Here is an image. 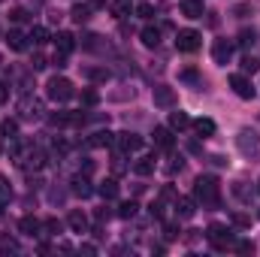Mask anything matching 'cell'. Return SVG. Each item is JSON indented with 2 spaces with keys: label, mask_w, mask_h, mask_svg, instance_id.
<instances>
[{
  "label": "cell",
  "mask_w": 260,
  "mask_h": 257,
  "mask_svg": "<svg viewBox=\"0 0 260 257\" xmlns=\"http://www.w3.org/2000/svg\"><path fill=\"white\" fill-rule=\"evenodd\" d=\"M179 79H182V82H191V85H200V73H197V70H182Z\"/></svg>",
  "instance_id": "d590c367"
},
{
  "label": "cell",
  "mask_w": 260,
  "mask_h": 257,
  "mask_svg": "<svg viewBox=\"0 0 260 257\" xmlns=\"http://www.w3.org/2000/svg\"><path fill=\"white\" fill-rule=\"evenodd\" d=\"M6 46H9V49H12V52H24V49H27V46H30V37H27V34H21V30H15V27H12V30H9V34H6Z\"/></svg>",
  "instance_id": "5bb4252c"
},
{
  "label": "cell",
  "mask_w": 260,
  "mask_h": 257,
  "mask_svg": "<svg viewBox=\"0 0 260 257\" xmlns=\"http://www.w3.org/2000/svg\"><path fill=\"white\" fill-rule=\"evenodd\" d=\"M85 76H88L91 82H109V79H112V73H109L106 67H88Z\"/></svg>",
  "instance_id": "cb8c5ba5"
},
{
  "label": "cell",
  "mask_w": 260,
  "mask_h": 257,
  "mask_svg": "<svg viewBox=\"0 0 260 257\" xmlns=\"http://www.w3.org/2000/svg\"><path fill=\"white\" fill-rule=\"evenodd\" d=\"M70 185H73V188H70V191L76 194V197H82V200H85V197H91V194H94V188H91V179H88V176H85V173H79V176H73V182H70Z\"/></svg>",
  "instance_id": "2e32d148"
},
{
  "label": "cell",
  "mask_w": 260,
  "mask_h": 257,
  "mask_svg": "<svg viewBox=\"0 0 260 257\" xmlns=\"http://www.w3.org/2000/svg\"><path fill=\"white\" fill-rule=\"evenodd\" d=\"M227 82H230V88L236 91V97H242V100H254V94H257V91H254V85L245 79V73H233Z\"/></svg>",
  "instance_id": "8992f818"
},
{
  "label": "cell",
  "mask_w": 260,
  "mask_h": 257,
  "mask_svg": "<svg viewBox=\"0 0 260 257\" xmlns=\"http://www.w3.org/2000/svg\"><path fill=\"white\" fill-rule=\"evenodd\" d=\"M18 230H21L24 236H43V221H37L34 215H24V218L18 221Z\"/></svg>",
  "instance_id": "ac0fdd59"
},
{
  "label": "cell",
  "mask_w": 260,
  "mask_h": 257,
  "mask_svg": "<svg viewBox=\"0 0 260 257\" xmlns=\"http://www.w3.org/2000/svg\"><path fill=\"white\" fill-rule=\"evenodd\" d=\"M194 200L206 209H215L221 203V185L215 176H197L194 182Z\"/></svg>",
  "instance_id": "6da1fadb"
},
{
  "label": "cell",
  "mask_w": 260,
  "mask_h": 257,
  "mask_svg": "<svg viewBox=\"0 0 260 257\" xmlns=\"http://www.w3.org/2000/svg\"><path fill=\"white\" fill-rule=\"evenodd\" d=\"M97 100H100V94H97V91H91V88H88V91H82V103H85V106H94Z\"/></svg>",
  "instance_id": "f35d334b"
},
{
  "label": "cell",
  "mask_w": 260,
  "mask_h": 257,
  "mask_svg": "<svg viewBox=\"0 0 260 257\" xmlns=\"http://www.w3.org/2000/svg\"><path fill=\"white\" fill-rule=\"evenodd\" d=\"M112 142H115V133H109V130H97V133H91L88 148H109Z\"/></svg>",
  "instance_id": "d6986e66"
},
{
  "label": "cell",
  "mask_w": 260,
  "mask_h": 257,
  "mask_svg": "<svg viewBox=\"0 0 260 257\" xmlns=\"http://www.w3.org/2000/svg\"><path fill=\"white\" fill-rule=\"evenodd\" d=\"M70 15H73V21H76V24H82V21H88V18H91V6H88V3H79V6H73V12H70Z\"/></svg>",
  "instance_id": "4316f807"
},
{
  "label": "cell",
  "mask_w": 260,
  "mask_h": 257,
  "mask_svg": "<svg viewBox=\"0 0 260 257\" xmlns=\"http://www.w3.org/2000/svg\"><path fill=\"white\" fill-rule=\"evenodd\" d=\"M73 49H76V37H73L70 30H58V34H55V52L70 58V52H73Z\"/></svg>",
  "instance_id": "8fae6325"
},
{
  "label": "cell",
  "mask_w": 260,
  "mask_h": 257,
  "mask_svg": "<svg viewBox=\"0 0 260 257\" xmlns=\"http://www.w3.org/2000/svg\"><path fill=\"white\" fill-rule=\"evenodd\" d=\"M115 142H118V148H121L124 154H133V151H139V148H142V136H136V133H130V130L115 133Z\"/></svg>",
  "instance_id": "30bf717a"
},
{
  "label": "cell",
  "mask_w": 260,
  "mask_h": 257,
  "mask_svg": "<svg viewBox=\"0 0 260 257\" xmlns=\"http://www.w3.org/2000/svg\"><path fill=\"white\" fill-rule=\"evenodd\" d=\"M0 133H3V136H9V139H15L18 124H15V121H3V124H0Z\"/></svg>",
  "instance_id": "74e56055"
},
{
  "label": "cell",
  "mask_w": 260,
  "mask_h": 257,
  "mask_svg": "<svg viewBox=\"0 0 260 257\" xmlns=\"http://www.w3.org/2000/svg\"><path fill=\"white\" fill-rule=\"evenodd\" d=\"M6 100H9V91H6V85H0V106H3Z\"/></svg>",
  "instance_id": "c3c4849f"
},
{
  "label": "cell",
  "mask_w": 260,
  "mask_h": 257,
  "mask_svg": "<svg viewBox=\"0 0 260 257\" xmlns=\"http://www.w3.org/2000/svg\"><path fill=\"white\" fill-rule=\"evenodd\" d=\"M9 200H12V185H9V179L0 173V206H9Z\"/></svg>",
  "instance_id": "4dcf8cb0"
},
{
  "label": "cell",
  "mask_w": 260,
  "mask_h": 257,
  "mask_svg": "<svg viewBox=\"0 0 260 257\" xmlns=\"http://www.w3.org/2000/svg\"><path fill=\"white\" fill-rule=\"evenodd\" d=\"M139 40H142V46H145V49H157V46H160V30L148 24V27H142Z\"/></svg>",
  "instance_id": "ffe728a7"
},
{
  "label": "cell",
  "mask_w": 260,
  "mask_h": 257,
  "mask_svg": "<svg viewBox=\"0 0 260 257\" xmlns=\"http://www.w3.org/2000/svg\"><path fill=\"white\" fill-rule=\"evenodd\" d=\"M176 215H179L182 221L194 218L197 215V200L194 197H176Z\"/></svg>",
  "instance_id": "7c38bea8"
},
{
  "label": "cell",
  "mask_w": 260,
  "mask_h": 257,
  "mask_svg": "<svg viewBox=\"0 0 260 257\" xmlns=\"http://www.w3.org/2000/svg\"><path fill=\"white\" fill-rule=\"evenodd\" d=\"M118 191H121V188H118V182H115V179H106V182H100V188H97V194H100L103 200H115Z\"/></svg>",
  "instance_id": "7402d4cb"
},
{
  "label": "cell",
  "mask_w": 260,
  "mask_h": 257,
  "mask_svg": "<svg viewBox=\"0 0 260 257\" xmlns=\"http://www.w3.org/2000/svg\"><path fill=\"white\" fill-rule=\"evenodd\" d=\"M136 212H139L136 200H127V203H121V206H118V218H124V221H130V218H136Z\"/></svg>",
  "instance_id": "f546056e"
},
{
  "label": "cell",
  "mask_w": 260,
  "mask_h": 257,
  "mask_svg": "<svg viewBox=\"0 0 260 257\" xmlns=\"http://www.w3.org/2000/svg\"><path fill=\"white\" fill-rule=\"evenodd\" d=\"M73 94H76V88H73V82L64 79V76H52L49 85H46V97H49L52 103H67Z\"/></svg>",
  "instance_id": "3957f363"
},
{
  "label": "cell",
  "mask_w": 260,
  "mask_h": 257,
  "mask_svg": "<svg viewBox=\"0 0 260 257\" xmlns=\"http://www.w3.org/2000/svg\"><path fill=\"white\" fill-rule=\"evenodd\" d=\"M233 194H236L239 200H251V191L245 188V182H236V185H233Z\"/></svg>",
  "instance_id": "60d3db41"
},
{
  "label": "cell",
  "mask_w": 260,
  "mask_h": 257,
  "mask_svg": "<svg viewBox=\"0 0 260 257\" xmlns=\"http://www.w3.org/2000/svg\"><path fill=\"white\" fill-rule=\"evenodd\" d=\"M18 251V242H15V236H9V233H0V254H15Z\"/></svg>",
  "instance_id": "484cf974"
},
{
  "label": "cell",
  "mask_w": 260,
  "mask_h": 257,
  "mask_svg": "<svg viewBox=\"0 0 260 257\" xmlns=\"http://www.w3.org/2000/svg\"><path fill=\"white\" fill-rule=\"evenodd\" d=\"M43 115H46L43 100H37V97H21L18 100V118L21 121H40Z\"/></svg>",
  "instance_id": "5b68a950"
},
{
  "label": "cell",
  "mask_w": 260,
  "mask_h": 257,
  "mask_svg": "<svg viewBox=\"0 0 260 257\" xmlns=\"http://www.w3.org/2000/svg\"><path fill=\"white\" fill-rule=\"evenodd\" d=\"M191 124H194V130L203 136V139H206V136H215V130H218L212 118H197V121H191Z\"/></svg>",
  "instance_id": "603a6c76"
},
{
  "label": "cell",
  "mask_w": 260,
  "mask_h": 257,
  "mask_svg": "<svg viewBox=\"0 0 260 257\" xmlns=\"http://www.w3.org/2000/svg\"><path fill=\"white\" fill-rule=\"evenodd\" d=\"M206 239H209V245H212L215 251L236 248V236H233V230H230V227H224V224H209Z\"/></svg>",
  "instance_id": "7a4b0ae2"
},
{
  "label": "cell",
  "mask_w": 260,
  "mask_h": 257,
  "mask_svg": "<svg viewBox=\"0 0 260 257\" xmlns=\"http://www.w3.org/2000/svg\"><path fill=\"white\" fill-rule=\"evenodd\" d=\"M233 224H236V227H251V218L242 215V212H233Z\"/></svg>",
  "instance_id": "b9f144b4"
},
{
  "label": "cell",
  "mask_w": 260,
  "mask_h": 257,
  "mask_svg": "<svg viewBox=\"0 0 260 257\" xmlns=\"http://www.w3.org/2000/svg\"><path fill=\"white\" fill-rule=\"evenodd\" d=\"M257 191H260V182H257Z\"/></svg>",
  "instance_id": "681fc988"
},
{
  "label": "cell",
  "mask_w": 260,
  "mask_h": 257,
  "mask_svg": "<svg viewBox=\"0 0 260 257\" xmlns=\"http://www.w3.org/2000/svg\"><path fill=\"white\" fill-rule=\"evenodd\" d=\"M109 218H112V212H109L106 206H103V209H97V224H106Z\"/></svg>",
  "instance_id": "f6af8a7d"
},
{
  "label": "cell",
  "mask_w": 260,
  "mask_h": 257,
  "mask_svg": "<svg viewBox=\"0 0 260 257\" xmlns=\"http://www.w3.org/2000/svg\"><path fill=\"white\" fill-rule=\"evenodd\" d=\"M182 15L185 18H203V0H182Z\"/></svg>",
  "instance_id": "44dd1931"
},
{
  "label": "cell",
  "mask_w": 260,
  "mask_h": 257,
  "mask_svg": "<svg viewBox=\"0 0 260 257\" xmlns=\"http://www.w3.org/2000/svg\"><path fill=\"white\" fill-rule=\"evenodd\" d=\"M61 230H64V224H61L58 218H46V221H43V236H58Z\"/></svg>",
  "instance_id": "f1b7e54d"
},
{
  "label": "cell",
  "mask_w": 260,
  "mask_h": 257,
  "mask_svg": "<svg viewBox=\"0 0 260 257\" xmlns=\"http://www.w3.org/2000/svg\"><path fill=\"white\" fill-rule=\"evenodd\" d=\"M236 251H239V254H251V251H254V242H245V239H242V242H236Z\"/></svg>",
  "instance_id": "ee69618b"
},
{
  "label": "cell",
  "mask_w": 260,
  "mask_h": 257,
  "mask_svg": "<svg viewBox=\"0 0 260 257\" xmlns=\"http://www.w3.org/2000/svg\"><path fill=\"white\" fill-rule=\"evenodd\" d=\"M236 148L248 157V160H260V136L254 130H239V136H236Z\"/></svg>",
  "instance_id": "277c9868"
},
{
  "label": "cell",
  "mask_w": 260,
  "mask_h": 257,
  "mask_svg": "<svg viewBox=\"0 0 260 257\" xmlns=\"http://www.w3.org/2000/svg\"><path fill=\"white\" fill-rule=\"evenodd\" d=\"M154 145L157 148H164V151H173V145H176V139H173V127H154Z\"/></svg>",
  "instance_id": "9a60e30c"
},
{
  "label": "cell",
  "mask_w": 260,
  "mask_h": 257,
  "mask_svg": "<svg viewBox=\"0 0 260 257\" xmlns=\"http://www.w3.org/2000/svg\"><path fill=\"white\" fill-rule=\"evenodd\" d=\"M70 118H73V112H52V115H49V124H52V127H67Z\"/></svg>",
  "instance_id": "1f68e13d"
},
{
  "label": "cell",
  "mask_w": 260,
  "mask_h": 257,
  "mask_svg": "<svg viewBox=\"0 0 260 257\" xmlns=\"http://www.w3.org/2000/svg\"><path fill=\"white\" fill-rule=\"evenodd\" d=\"M148 212H151V218H160V203H151Z\"/></svg>",
  "instance_id": "7dc6e473"
},
{
  "label": "cell",
  "mask_w": 260,
  "mask_h": 257,
  "mask_svg": "<svg viewBox=\"0 0 260 257\" xmlns=\"http://www.w3.org/2000/svg\"><path fill=\"white\" fill-rule=\"evenodd\" d=\"M254 43H257V34H254V30H242V34H239V46H242V49H251Z\"/></svg>",
  "instance_id": "836d02e7"
},
{
  "label": "cell",
  "mask_w": 260,
  "mask_h": 257,
  "mask_svg": "<svg viewBox=\"0 0 260 257\" xmlns=\"http://www.w3.org/2000/svg\"><path fill=\"white\" fill-rule=\"evenodd\" d=\"M9 18H12V21H24V18H27V12H24V9H12V12H9Z\"/></svg>",
  "instance_id": "bcb514c9"
},
{
  "label": "cell",
  "mask_w": 260,
  "mask_h": 257,
  "mask_svg": "<svg viewBox=\"0 0 260 257\" xmlns=\"http://www.w3.org/2000/svg\"><path fill=\"white\" fill-rule=\"evenodd\" d=\"M49 61H46V55H34V61H30V70H46Z\"/></svg>",
  "instance_id": "7bdbcfd3"
},
{
  "label": "cell",
  "mask_w": 260,
  "mask_h": 257,
  "mask_svg": "<svg viewBox=\"0 0 260 257\" xmlns=\"http://www.w3.org/2000/svg\"><path fill=\"white\" fill-rule=\"evenodd\" d=\"M136 15H139V18H154V6H151V3H139V6H136Z\"/></svg>",
  "instance_id": "8d00e7d4"
},
{
  "label": "cell",
  "mask_w": 260,
  "mask_h": 257,
  "mask_svg": "<svg viewBox=\"0 0 260 257\" xmlns=\"http://www.w3.org/2000/svg\"><path fill=\"white\" fill-rule=\"evenodd\" d=\"M151 100H154V106H160V109H173V106H176V91H173L170 85H154V88H151Z\"/></svg>",
  "instance_id": "52a82bcc"
},
{
  "label": "cell",
  "mask_w": 260,
  "mask_h": 257,
  "mask_svg": "<svg viewBox=\"0 0 260 257\" xmlns=\"http://www.w3.org/2000/svg\"><path fill=\"white\" fill-rule=\"evenodd\" d=\"M112 15H115V18L130 15V0H115V3H112Z\"/></svg>",
  "instance_id": "d6a6232c"
},
{
  "label": "cell",
  "mask_w": 260,
  "mask_h": 257,
  "mask_svg": "<svg viewBox=\"0 0 260 257\" xmlns=\"http://www.w3.org/2000/svg\"><path fill=\"white\" fill-rule=\"evenodd\" d=\"M170 127L173 130H188L191 127V118L185 112H170Z\"/></svg>",
  "instance_id": "d4e9b609"
},
{
  "label": "cell",
  "mask_w": 260,
  "mask_h": 257,
  "mask_svg": "<svg viewBox=\"0 0 260 257\" xmlns=\"http://www.w3.org/2000/svg\"><path fill=\"white\" fill-rule=\"evenodd\" d=\"M27 37H30V43H34V46H43V43H49V30H46L43 24L30 27V34H27Z\"/></svg>",
  "instance_id": "83f0119b"
},
{
  "label": "cell",
  "mask_w": 260,
  "mask_h": 257,
  "mask_svg": "<svg viewBox=\"0 0 260 257\" xmlns=\"http://www.w3.org/2000/svg\"><path fill=\"white\" fill-rule=\"evenodd\" d=\"M230 58H233V40H215V46H212V61L221 64V67H227Z\"/></svg>",
  "instance_id": "9c48e42d"
},
{
  "label": "cell",
  "mask_w": 260,
  "mask_h": 257,
  "mask_svg": "<svg viewBox=\"0 0 260 257\" xmlns=\"http://www.w3.org/2000/svg\"><path fill=\"white\" fill-rule=\"evenodd\" d=\"M203 46V37L197 30H179L176 34V49L179 52H197Z\"/></svg>",
  "instance_id": "ba28073f"
},
{
  "label": "cell",
  "mask_w": 260,
  "mask_h": 257,
  "mask_svg": "<svg viewBox=\"0 0 260 257\" xmlns=\"http://www.w3.org/2000/svg\"><path fill=\"white\" fill-rule=\"evenodd\" d=\"M154 170H157V157L154 154H142V157L133 160V173L136 176H151Z\"/></svg>",
  "instance_id": "4fadbf2b"
},
{
  "label": "cell",
  "mask_w": 260,
  "mask_h": 257,
  "mask_svg": "<svg viewBox=\"0 0 260 257\" xmlns=\"http://www.w3.org/2000/svg\"><path fill=\"white\" fill-rule=\"evenodd\" d=\"M179 233H182V230H179L176 224H167V227H164V239H167V242H173V239H179Z\"/></svg>",
  "instance_id": "ab89813d"
},
{
  "label": "cell",
  "mask_w": 260,
  "mask_h": 257,
  "mask_svg": "<svg viewBox=\"0 0 260 257\" xmlns=\"http://www.w3.org/2000/svg\"><path fill=\"white\" fill-rule=\"evenodd\" d=\"M67 224H70L73 233H88V215L79 212V209H73V212L67 215Z\"/></svg>",
  "instance_id": "e0dca14e"
},
{
  "label": "cell",
  "mask_w": 260,
  "mask_h": 257,
  "mask_svg": "<svg viewBox=\"0 0 260 257\" xmlns=\"http://www.w3.org/2000/svg\"><path fill=\"white\" fill-rule=\"evenodd\" d=\"M257 70H260L257 58H251V55H245V58H242V73H257Z\"/></svg>",
  "instance_id": "e575fe53"
}]
</instances>
